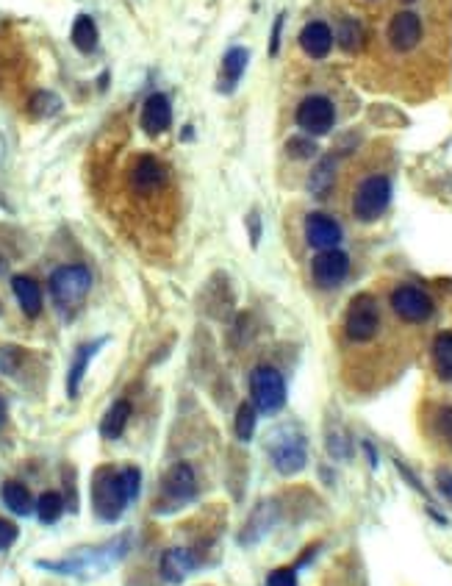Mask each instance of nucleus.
<instances>
[{"label":"nucleus","mask_w":452,"mask_h":586,"mask_svg":"<svg viewBox=\"0 0 452 586\" xmlns=\"http://www.w3.org/2000/svg\"><path fill=\"white\" fill-rule=\"evenodd\" d=\"M250 400L261 414H275L286 406V381L283 376L270 367V364H261L250 373Z\"/></svg>","instance_id":"obj_4"},{"label":"nucleus","mask_w":452,"mask_h":586,"mask_svg":"<svg viewBox=\"0 0 452 586\" xmlns=\"http://www.w3.org/2000/svg\"><path fill=\"white\" fill-rule=\"evenodd\" d=\"M6 425V403H4V397H0V428Z\"/></svg>","instance_id":"obj_38"},{"label":"nucleus","mask_w":452,"mask_h":586,"mask_svg":"<svg viewBox=\"0 0 452 586\" xmlns=\"http://www.w3.org/2000/svg\"><path fill=\"white\" fill-rule=\"evenodd\" d=\"M333 42H336V36H333L330 25L322 20H314L300 31V48H303L306 56H311V59H325L330 53Z\"/></svg>","instance_id":"obj_18"},{"label":"nucleus","mask_w":452,"mask_h":586,"mask_svg":"<svg viewBox=\"0 0 452 586\" xmlns=\"http://www.w3.org/2000/svg\"><path fill=\"white\" fill-rule=\"evenodd\" d=\"M327 448H330V453L338 456V459H347V456H350V442H345V433H330Z\"/></svg>","instance_id":"obj_34"},{"label":"nucleus","mask_w":452,"mask_h":586,"mask_svg":"<svg viewBox=\"0 0 452 586\" xmlns=\"http://www.w3.org/2000/svg\"><path fill=\"white\" fill-rule=\"evenodd\" d=\"M392 309L405 322H425L433 314V301L420 286L402 284L392 292Z\"/></svg>","instance_id":"obj_8"},{"label":"nucleus","mask_w":452,"mask_h":586,"mask_svg":"<svg viewBox=\"0 0 452 586\" xmlns=\"http://www.w3.org/2000/svg\"><path fill=\"white\" fill-rule=\"evenodd\" d=\"M72 45L81 53H92L97 48V25L89 14H78L72 23Z\"/></svg>","instance_id":"obj_24"},{"label":"nucleus","mask_w":452,"mask_h":586,"mask_svg":"<svg viewBox=\"0 0 452 586\" xmlns=\"http://www.w3.org/2000/svg\"><path fill=\"white\" fill-rule=\"evenodd\" d=\"M263 451H267L272 467L281 475H297L303 472L306 461H309V445L303 431H297L294 425H281L272 428L270 436L263 439Z\"/></svg>","instance_id":"obj_2"},{"label":"nucleus","mask_w":452,"mask_h":586,"mask_svg":"<svg viewBox=\"0 0 452 586\" xmlns=\"http://www.w3.org/2000/svg\"><path fill=\"white\" fill-rule=\"evenodd\" d=\"M336 42L342 45L347 53H358L364 48V42H366L364 25L358 20H353V17L342 20V25H338V31H336Z\"/></svg>","instance_id":"obj_25"},{"label":"nucleus","mask_w":452,"mask_h":586,"mask_svg":"<svg viewBox=\"0 0 452 586\" xmlns=\"http://www.w3.org/2000/svg\"><path fill=\"white\" fill-rule=\"evenodd\" d=\"M247 64H250V51H247V48H231L228 53L222 56L217 89H219L222 95H231V92L236 89V84L242 81Z\"/></svg>","instance_id":"obj_17"},{"label":"nucleus","mask_w":452,"mask_h":586,"mask_svg":"<svg viewBox=\"0 0 452 586\" xmlns=\"http://www.w3.org/2000/svg\"><path fill=\"white\" fill-rule=\"evenodd\" d=\"M333 181H336V159L327 156V159H322V162L314 167V172H311V178H309V190H311L314 195H325V192L333 187Z\"/></svg>","instance_id":"obj_28"},{"label":"nucleus","mask_w":452,"mask_h":586,"mask_svg":"<svg viewBox=\"0 0 452 586\" xmlns=\"http://www.w3.org/2000/svg\"><path fill=\"white\" fill-rule=\"evenodd\" d=\"M167 181V170L159 159L153 156H142L134 170H131V187L139 192V195H153L164 187Z\"/></svg>","instance_id":"obj_14"},{"label":"nucleus","mask_w":452,"mask_h":586,"mask_svg":"<svg viewBox=\"0 0 452 586\" xmlns=\"http://www.w3.org/2000/svg\"><path fill=\"white\" fill-rule=\"evenodd\" d=\"M402 4H413V0H402Z\"/></svg>","instance_id":"obj_39"},{"label":"nucleus","mask_w":452,"mask_h":586,"mask_svg":"<svg viewBox=\"0 0 452 586\" xmlns=\"http://www.w3.org/2000/svg\"><path fill=\"white\" fill-rule=\"evenodd\" d=\"M92 289V273L84 265H64L51 275V295L61 312H75Z\"/></svg>","instance_id":"obj_3"},{"label":"nucleus","mask_w":452,"mask_h":586,"mask_svg":"<svg viewBox=\"0 0 452 586\" xmlns=\"http://www.w3.org/2000/svg\"><path fill=\"white\" fill-rule=\"evenodd\" d=\"M17 536H20V528L0 517V551H9V547L17 542Z\"/></svg>","instance_id":"obj_33"},{"label":"nucleus","mask_w":452,"mask_h":586,"mask_svg":"<svg viewBox=\"0 0 452 586\" xmlns=\"http://www.w3.org/2000/svg\"><path fill=\"white\" fill-rule=\"evenodd\" d=\"M198 570V556L189 547H170L161 553V578L167 583H183Z\"/></svg>","instance_id":"obj_15"},{"label":"nucleus","mask_w":452,"mask_h":586,"mask_svg":"<svg viewBox=\"0 0 452 586\" xmlns=\"http://www.w3.org/2000/svg\"><path fill=\"white\" fill-rule=\"evenodd\" d=\"M286 153L291 156V159H311L314 153H317V142L306 134H300V136H291L289 142H286Z\"/></svg>","instance_id":"obj_30"},{"label":"nucleus","mask_w":452,"mask_h":586,"mask_svg":"<svg viewBox=\"0 0 452 586\" xmlns=\"http://www.w3.org/2000/svg\"><path fill=\"white\" fill-rule=\"evenodd\" d=\"M142 487V472L136 467L115 470L100 467L92 481V506L103 523H117L131 500H136Z\"/></svg>","instance_id":"obj_1"},{"label":"nucleus","mask_w":452,"mask_h":586,"mask_svg":"<svg viewBox=\"0 0 452 586\" xmlns=\"http://www.w3.org/2000/svg\"><path fill=\"white\" fill-rule=\"evenodd\" d=\"M294 120L300 128H303V134L325 136L336 126V106L325 95H309V98H303V103L297 106Z\"/></svg>","instance_id":"obj_7"},{"label":"nucleus","mask_w":452,"mask_h":586,"mask_svg":"<svg viewBox=\"0 0 452 586\" xmlns=\"http://www.w3.org/2000/svg\"><path fill=\"white\" fill-rule=\"evenodd\" d=\"M0 314H4V306H0Z\"/></svg>","instance_id":"obj_40"},{"label":"nucleus","mask_w":452,"mask_h":586,"mask_svg":"<svg viewBox=\"0 0 452 586\" xmlns=\"http://www.w3.org/2000/svg\"><path fill=\"white\" fill-rule=\"evenodd\" d=\"M0 498H4L6 508L12 511V515H17V517H28L31 511L36 508V500L31 498L28 487L20 484V481H6L4 489H0Z\"/></svg>","instance_id":"obj_22"},{"label":"nucleus","mask_w":452,"mask_h":586,"mask_svg":"<svg viewBox=\"0 0 452 586\" xmlns=\"http://www.w3.org/2000/svg\"><path fill=\"white\" fill-rule=\"evenodd\" d=\"M306 239L317 250H333L342 242V226L325 211H314L306 217Z\"/></svg>","instance_id":"obj_13"},{"label":"nucleus","mask_w":452,"mask_h":586,"mask_svg":"<svg viewBox=\"0 0 452 586\" xmlns=\"http://www.w3.org/2000/svg\"><path fill=\"white\" fill-rule=\"evenodd\" d=\"M106 340H97V342H87L78 348V353H75V361H72V367H69V376H67V395L69 397H78L81 392V381L87 376V367H89V361L92 356L103 348Z\"/></svg>","instance_id":"obj_20"},{"label":"nucleus","mask_w":452,"mask_h":586,"mask_svg":"<svg viewBox=\"0 0 452 586\" xmlns=\"http://www.w3.org/2000/svg\"><path fill=\"white\" fill-rule=\"evenodd\" d=\"M350 273V256L345 250H319L311 262V275L317 281V286L322 289H336Z\"/></svg>","instance_id":"obj_9"},{"label":"nucleus","mask_w":452,"mask_h":586,"mask_svg":"<svg viewBox=\"0 0 452 586\" xmlns=\"http://www.w3.org/2000/svg\"><path fill=\"white\" fill-rule=\"evenodd\" d=\"M172 123V106H170V98L156 92L150 95L142 106V128L144 134L150 136H161Z\"/></svg>","instance_id":"obj_16"},{"label":"nucleus","mask_w":452,"mask_h":586,"mask_svg":"<svg viewBox=\"0 0 452 586\" xmlns=\"http://www.w3.org/2000/svg\"><path fill=\"white\" fill-rule=\"evenodd\" d=\"M436 484H438V492H441L447 500H452V472L441 470V472L436 475Z\"/></svg>","instance_id":"obj_35"},{"label":"nucleus","mask_w":452,"mask_h":586,"mask_svg":"<svg viewBox=\"0 0 452 586\" xmlns=\"http://www.w3.org/2000/svg\"><path fill=\"white\" fill-rule=\"evenodd\" d=\"M392 200V181L386 175H369L364 178L355 195H353V214L361 223H374Z\"/></svg>","instance_id":"obj_5"},{"label":"nucleus","mask_w":452,"mask_h":586,"mask_svg":"<svg viewBox=\"0 0 452 586\" xmlns=\"http://www.w3.org/2000/svg\"><path fill=\"white\" fill-rule=\"evenodd\" d=\"M281 31H283V14H278V17H275V25H272V36H270V56H278Z\"/></svg>","instance_id":"obj_36"},{"label":"nucleus","mask_w":452,"mask_h":586,"mask_svg":"<svg viewBox=\"0 0 452 586\" xmlns=\"http://www.w3.org/2000/svg\"><path fill=\"white\" fill-rule=\"evenodd\" d=\"M64 515V495L61 492H42L40 498H36V517H40V523L45 526H53L59 517Z\"/></svg>","instance_id":"obj_26"},{"label":"nucleus","mask_w":452,"mask_h":586,"mask_svg":"<svg viewBox=\"0 0 452 586\" xmlns=\"http://www.w3.org/2000/svg\"><path fill=\"white\" fill-rule=\"evenodd\" d=\"M255 423H258V409L253 406V400L239 403V409L234 414V433L239 442H250L255 433Z\"/></svg>","instance_id":"obj_27"},{"label":"nucleus","mask_w":452,"mask_h":586,"mask_svg":"<svg viewBox=\"0 0 452 586\" xmlns=\"http://www.w3.org/2000/svg\"><path fill=\"white\" fill-rule=\"evenodd\" d=\"M436 431L441 433L444 442L452 448V406H444V409L436 414Z\"/></svg>","instance_id":"obj_32"},{"label":"nucleus","mask_w":452,"mask_h":586,"mask_svg":"<svg viewBox=\"0 0 452 586\" xmlns=\"http://www.w3.org/2000/svg\"><path fill=\"white\" fill-rule=\"evenodd\" d=\"M433 367L436 376L447 384H452V331H441L433 340Z\"/></svg>","instance_id":"obj_23"},{"label":"nucleus","mask_w":452,"mask_h":586,"mask_svg":"<svg viewBox=\"0 0 452 586\" xmlns=\"http://www.w3.org/2000/svg\"><path fill=\"white\" fill-rule=\"evenodd\" d=\"M422 40V20L413 12H400L389 23V42L397 53H408Z\"/></svg>","instance_id":"obj_11"},{"label":"nucleus","mask_w":452,"mask_h":586,"mask_svg":"<svg viewBox=\"0 0 452 586\" xmlns=\"http://www.w3.org/2000/svg\"><path fill=\"white\" fill-rule=\"evenodd\" d=\"M278 515H281V511H278V503H275V500L258 503V506L250 511V517H247L244 528L239 531V542H242V544H255V542H261L263 536H267V534L275 528Z\"/></svg>","instance_id":"obj_12"},{"label":"nucleus","mask_w":452,"mask_h":586,"mask_svg":"<svg viewBox=\"0 0 452 586\" xmlns=\"http://www.w3.org/2000/svg\"><path fill=\"white\" fill-rule=\"evenodd\" d=\"M131 420V403L128 400H115L108 406V412L100 420V433L103 439H120L125 433V425Z\"/></svg>","instance_id":"obj_21"},{"label":"nucleus","mask_w":452,"mask_h":586,"mask_svg":"<svg viewBox=\"0 0 452 586\" xmlns=\"http://www.w3.org/2000/svg\"><path fill=\"white\" fill-rule=\"evenodd\" d=\"M28 108H31V117H36V120L53 117L59 108H61V98L53 95V92H36V95L31 98Z\"/></svg>","instance_id":"obj_29"},{"label":"nucleus","mask_w":452,"mask_h":586,"mask_svg":"<svg viewBox=\"0 0 452 586\" xmlns=\"http://www.w3.org/2000/svg\"><path fill=\"white\" fill-rule=\"evenodd\" d=\"M12 289H14V298L23 309L25 317H40L42 314V289L31 275H14L12 278Z\"/></svg>","instance_id":"obj_19"},{"label":"nucleus","mask_w":452,"mask_h":586,"mask_svg":"<svg viewBox=\"0 0 452 586\" xmlns=\"http://www.w3.org/2000/svg\"><path fill=\"white\" fill-rule=\"evenodd\" d=\"M267 586H297V570L294 567H278L267 575Z\"/></svg>","instance_id":"obj_31"},{"label":"nucleus","mask_w":452,"mask_h":586,"mask_svg":"<svg viewBox=\"0 0 452 586\" xmlns=\"http://www.w3.org/2000/svg\"><path fill=\"white\" fill-rule=\"evenodd\" d=\"M314 553H317V544H314V547H309V551H306L303 556L297 559V567H306V564H309V562L314 559Z\"/></svg>","instance_id":"obj_37"},{"label":"nucleus","mask_w":452,"mask_h":586,"mask_svg":"<svg viewBox=\"0 0 452 586\" xmlns=\"http://www.w3.org/2000/svg\"><path fill=\"white\" fill-rule=\"evenodd\" d=\"M381 328V309H378V301L372 295H355L347 306V314H345V334L353 340V342H369L374 340Z\"/></svg>","instance_id":"obj_6"},{"label":"nucleus","mask_w":452,"mask_h":586,"mask_svg":"<svg viewBox=\"0 0 452 586\" xmlns=\"http://www.w3.org/2000/svg\"><path fill=\"white\" fill-rule=\"evenodd\" d=\"M161 492H164V498L172 500L175 506H183V503L195 500V495H198V475H195L192 464L175 461V464L164 472Z\"/></svg>","instance_id":"obj_10"}]
</instances>
